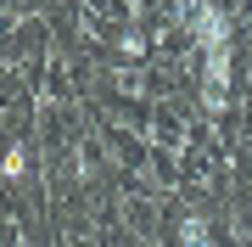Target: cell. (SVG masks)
<instances>
[{"instance_id": "3957f363", "label": "cell", "mask_w": 252, "mask_h": 247, "mask_svg": "<svg viewBox=\"0 0 252 247\" xmlns=\"http://www.w3.org/2000/svg\"><path fill=\"white\" fill-rule=\"evenodd\" d=\"M174 242H180V247H213V225H207L202 213H180V230H174Z\"/></svg>"}, {"instance_id": "277c9868", "label": "cell", "mask_w": 252, "mask_h": 247, "mask_svg": "<svg viewBox=\"0 0 252 247\" xmlns=\"http://www.w3.org/2000/svg\"><path fill=\"white\" fill-rule=\"evenodd\" d=\"M28 174V146H6V157H0V180H23Z\"/></svg>"}, {"instance_id": "7a4b0ae2", "label": "cell", "mask_w": 252, "mask_h": 247, "mask_svg": "<svg viewBox=\"0 0 252 247\" xmlns=\"http://www.w3.org/2000/svg\"><path fill=\"white\" fill-rule=\"evenodd\" d=\"M185 28L196 34V45H202V51L230 45V17L213 6V0H185Z\"/></svg>"}, {"instance_id": "6da1fadb", "label": "cell", "mask_w": 252, "mask_h": 247, "mask_svg": "<svg viewBox=\"0 0 252 247\" xmlns=\"http://www.w3.org/2000/svg\"><path fill=\"white\" fill-rule=\"evenodd\" d=\"M230 68H235L230 45L202 51V112H213V118L230 107Z\"/></svg>"}]
</instances>
